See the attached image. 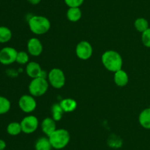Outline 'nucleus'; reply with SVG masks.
<instances>
[{
  "label": "nucleus",
  "instance_id": "29",
  "mask_svg": "<svg viewBox=\"0 0 150 150\" xmlns=\"http://www.w3.org/2000/svg\"><path fill=\"white\" fill-rule=\"evenodd\" d=\"M149 108H150V105H149Z\"/></svg>",
  "mask_w": 150,
  "mask_h": 150
},
{
  "label": "nucleus",
  "instance_id": "20",
  "mask_svg": "<svg viewBox=\"0 0 150 150\" xmlns=\"http://www.w3.org/2000/svg\"><path fill=\"white\" fill-rule=\"evenodd\" d=\"M134 26L136 30L143 33L144 31L149 29V22L144 18H139L134 22Z\"/></svg>",
  "mask_w": 150,
  "mask_h": 150
},
{
  "label": "nucleus",
  "instance_id": "12",
  "mask_svg": "<svg viewBox=\"0 0 150 150\" xmlns=\"http://www.w3.org/2000/svg\"><path fill=\"white\" fill-rule=\"evenodd\" d=\"M41 129L47 137L50 136L57 129L56 121L52 118H46L41 123Z\"/></svg>",
  "mask_w": 150,
  "mask_h": 150
},
{
  "label": "nucleus",
  "instance_id": "28",
  "mask_svg": "<svg viewBox=\"0 0 150 150\" xmlns=\"http://www.w3.org/2000/svg\"><path fill=\"white\" fill-rule=\"evenodd\" d=\"M30 4H33V5H36V4H38L41 1V0H27Z\"/></svg>",
  "mask_w": 150,
  "mask_h": 150
},
{
  "label": "nucleus",
  "instance_id": "13",
  "mask_svg": "<svg viewBox=\"0 0 150 150\" xmlns=\"http://www.w3.org/2000/svg\"><path fill=\"white\" fill-rule=\"evenodd\" d=\"M114 81L117 85L119 87H124L128 83L129 77L127 72L125 71L122 69L117 71L114 73Z\"/></svg>",
  "mask_w": 150,
  "mask_h": 150
},
{
  "label": "nucleus",
  "instance_id": "14",
  "mask_svg": "<svg viewBox=\"0 0 150 150\" xmlns=\"http://www.w3.org/2000/svg\"><path fill=\"white\" fill-rule=\"evenodd\" d=\"M139 121L141 126L146 129H150V108L144 109L139 116Z\"/></svg>",
  "mask_w": 150,
  "mask_h": 150
},
{
  "label": "nucleus",
  "instance_id": "23",
  "mask_svg": "<svg viewBox=\"0 0 150 150\" xmlns=\"http://www.w3.org/2000/svg\"><path fill=\"white\" fill-rule=\"evenodd\" d=\"M29 60V54L26 52V51H18L17 57H16V61L18 64L24 65L28 63Z\"/></svg>",
  "mask_w": 150,
  "mask_h": 150
},
{
  "label": "nucleus",
  "instance_id": "22",
  "mask_svg": "<svg viewBox=\"0 0 150 150\" xmlns=\"http://www.w3.org/2000/svg\"><path fill=\"white\" fill-rule=\"evenodd\" d=\"M11 107V103L10 100L6 97L0 96V115L8 113Z\"/></svg>",
  "mask_w": 150,
  "mask_h": 150
},
{
  "label": "nucleus",
  "instance_id": "16",
  "mask_svg": "<svg viewBox=\"0 0 150 150\" xmlns=\"http://www.w3.org/2000/svg\"><path fill=\"white\" fill-rule=\"evenodd\" d=\"M82 16L80 7H69L67 11V18L70 21L77 22Z\"/></svg>",
  "mask_w": 150,
  "mask_h": 150
},
{
  "label": "nucleus",
  "instance_id": "9",
  "mask_svg": "<svg viewBox=\"0 0 150 150\" xmlns=\"http://www.w3.org/2000/svg\"><path fill=\"white\" fill-rule=\"evenodd\" d=\"M18 106L23 113H30L36 109L37 101L33 96L26 94L19 99Z\"/></svg>",
  "mask_w": 150,
  "mask_h": 150
},
{
  "label": "nucleus",
  "instance_id": "1",
  "mask_svg": "<svg viewBox=\"0 0 150 150\" xmlns=\"http://www.w3.org/2000/svg\"><path fill=\"white\" fill-rule=\"evenodd\" d=\"M101 60L105 69L114 73L122 69V57L117 51L114 50L105 51L103 54Z\"/></svg>",
  "mask_w": 150,
  "mask_h": 150
},
{
  "label": "nucleus",
  "instance_id": "17",
  "mask_svg": "<svg viewBox=\"0 0 150 150\" xmlns=\"http://www.w3.org/2000/svg\"><path fill=\"white\" fill-rule=\"evenodd\" d=\"M35 150H51L52 149L49 138L46 137H42L37 140L35 144Z\"/></svg>",
  "mask_w": 150,
  "mask_h": 150
},
{
  "label": "nucleus",
  "instance_id": "18",
  "mask_svg": "<svg viewBox=\"0 0 150 150\" xmlns=\"http://www.w3.org/2000/svg\"><path fill=\"white\" fill-rule=\"evenodd\" d=\"M11 30L8 27L0 26V44H5L9 42L12 38Z\"/></svg>",
  "mask_w": 150,
  "mask_h": 150
},
{
  "label": "nucleus",
  "instance_id": "26",
  "mask_svg": "<svg viewBox=\"0 0 150 150\" xmlns=\"http://www.w3.org/2000/svg\"><path fill=\"white\" fill-rule=\"evenodd\" d=\"M109 142V146L111 147H114V148H118L120 147L122 145V141L120 140H117V137L115 138H113V137H111V139L108 141Z\"/></svg>",
  "mask_w": 150,
  "mask_h": 150
},
{
  "label": "nucleus",
  "instance_id": "25",
  "mask_svg": "<svg viewBox=\"0 0 150 150\" xmlns=\"http://www.w3.org/2000/svg\"><path fill=\"white\" fill-rule=\"evenodd\" d=\"M64 1L69 7H80L84 0H64Z\"/></svg>",
  "mask_w": 150,
  "mask_h": 150
},
{
  "label": "nucleus",
  "instance_id": "5",
  "mask_svg": "<svg viewBox=\"0 0 150 150\" xmlns=\"http://www.w3.org/2000/svg\"><path fill=\"white\" fill-rule=\"evenodd\" d=\"M48 82L54 88L59 89L65 84V75L62 70L57 68L51 69L48 74Z\"/></svg>",
  "mask_w": 150,
  "mask_h": 150
},
{
  "label": "nucleus",
  "instance_id": "10",
  "mask_svg": "<svg viewBox=\"0 0 150 150\" xmlns=\"http://www.w3.org/2000/svg\"><path fill=\"white\" fill-rule=\"evenodd\" d=\"M42 44L38 38H32L27 43V50L32 56L40 55L42 51Z\"/></svg>",
  "mask_w": 150,
  "mask_h": 150
},
{
  "label": "nucleus",
  "instance_id": "19",
  "mask_svg": "<svg viewBox=\"0 0 150 150\" xmlns=\"http://www.w3.org/2000/svg\"><path fill=\"white\" fill-rule=\"evenodd\" d=\"M22 132L21 126V123L18 122L13 121L9 124L7 126V132L10 135L12 136H16V135H19Z\"/></svg>",
  "mask_w": 150,
  "mask_h": 150
},
{
  "label": "nucleus",
  "instance_id": "7",
  "mask_svg": "<svg viewBox=\"0 0 150 150\" xmlns=\"http://www.w3.org/2000/svg\"><path fill=\"white\" fill-rule=\"evenodd\" d=\"M21 126L22 132L26 134L33 133L38 129L39 126V121L36 116H28L23 118L21 120Z\"/></svg>",
  "mask_w": 150,
  "mask_h": 150
},
{
  "label": "nucleus",
  "instance_id": "24",
  "mask_svg": "<svg viewBox=\"0 0 150 150\" xmlns=\"http://www.w3.org/2000/svg\"><path fill=\"white\" fill-rule=\"evenodd\" d=\"M142 41L144 45L147 48H150V28L142 33Z\"/></svg>",
  "mask_w": 150,
  "mask_h": 150
},
{
  "label": "nucleus",
  "instance_id": "4",
  "mask_svg": "<svg viewBox=\"0 0 150 150\" xmlns=\"http://www.w3.org/2000/svg\"><path fill=\"white\" fill-rule=\"evenodd\" d=\"M29 91L35 97L41 96L47 92L48 89V81L42 77L32 79L29 85Z\"/></svg>",
  "mask_w": 150,
  "mask_h": 150
},
{
  "label": "nucleus",
  "instance_id": "2",
  "mask_svg": "<svg viewBox=\"0 0 150 150\" xmlns=\"http://www.w3.org/2000/svg\"><path fill=\"white\" fill-rule=\"evenodd\" d=\"M29 27L35 35H43L51 28V22L46 17L42 16H34L29 19Z\"/></svg>",
  "mask_w": 150,
  "mask_h": 150
},
{
  "label": "nucleus",
  "instance_id": "27",
  "mask_svg": "<svg viewBox=\"0 0 150 150\" xmlns=\"http://www.w3.org/2000/svg\"><path fill=\"white\" fill-rule=\"evenodd\" d=\"M6 142L2 139H0V150H5L6 148Z\"/></svg>",
  "mask_w": 150,
  "mask_h": 150
},
{
  "label": "nucleus",
  "instance_id": "11",
  "mask_svg": "<svg viewBox=\"0 0 150 150\" xmlns=\"http://www.w3.org/2000/svg\"><path fill=\"white\" fill-rule=\"evenodd\" d=\"M26 72L29 77L35 79V78L41 77L43 70L41 69V66H40L39 63L36 62H30L26 65Z\"/></svg>",
  "mask_w": 150,
  "mask_h": 150
},
{
  "label": "nucleus",
  "instance_id": "3",
  "mask_svg": "<svg viewBox=\"0 0 150 150\" xmlns=\"http://www.w3.org/2000/svg\"><path fill=\"white\" fill-rule=\"evenodd\" d=\"M52 148L55 149H62L70 143V135L65 129H57L50 136H48Z\"/></svg>",
  "mask_w": 150,
  "mask_h": 150
},
{
  "label": "nucleus",
  "instance_id": "6",
  "mask_svg": "<svg viewBox=\"0 0 150 150\" xmlns=\"http://www.w3.org/2000/svg\"><path fill=\"white\" fill-rule=\"evenodd\" d=\"M76 54L81 60H86L92 57L93 54V48L90 43L86 41H82L76 46Z\"/></svg>",
  "mask_w": 150,
  "mask_h": 150
},
{
  "label": "nucleus",
  "instance_id": "15",
  "mask_svg": "<svg viewBox=\"0 0 150 150\" xmlns=\"http://www.w3.org/2000/svg\"><path fill=\"white\" fill-rule=\"evenodd\" d=\"M59 104L64 113H71V112L74 111L77 107V102L76 100L70 98H67L62 100Z\"/></svg>",
  "mask_w": 150,
  "mask_h": 150
},
{
  "label": "nucleus",
  "instance_id": "8",
  "mask_svg": "<svg viewBox=\"0 0 150 150\" xmlns=\"http://www.w3.org/2000/svg\"><path fill=\"white\" fill-rule=\"evenodd\" d=\"M18 51L13 47L6 46L0 50V63L2 65H10L16 61Z\"/></svg>",
  "mask_w": 150,
  "mask_h": 150
},
{
  "label": "nucleus",
  "instance_id": "21",
  "mask_svg": "<svg viewBox=\"0 0 150 150\" xmlns=\"http://www.w3.org/2000/svg\"><path fill=\"white\" fill-rule=\"evenodd\" d=\"M63 113H64L63 111L62 108L60 106L59 104H54V105L51 107V114H52V119H54L55 121H59L62 119V118Z\"/></svg>",
  "mask_w": 150,
  "mask_h": 150
}]
</instances>
